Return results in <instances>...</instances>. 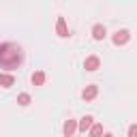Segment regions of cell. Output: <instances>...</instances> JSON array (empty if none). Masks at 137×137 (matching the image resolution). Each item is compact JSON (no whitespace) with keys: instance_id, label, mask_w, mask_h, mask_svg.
Wrapping results in <instances>:
<instances>
[{"instance_id":"cell-1","label":"cell","mask_w":137,"mask_h":137,"mask_svg":"<svg viewBox=\"0 0 137 137\" xmlns=\"http://www.w3.org/2000/svg\"><path fill=\"white\" fill-rule=\"evenodd\" d=\"M21 62V49L15 43H6L0 47V67L2 68H15Z\"/></svg>"},{"instance_id":"cell-2","label":"cell","mask_w":137,"mask_h":137,"mask_svg":"<svg viewBox=\"0 0 137 137\" xmlns=\"http://www.w3.org/2000/svg\"><path fill=\"white\" fill-rule=\"evenodd\" d=\"M94 32H96V34H94L96 39H101V37H103V34H105V30H103V28H94Z\"/></svg>"}]
</instances>
